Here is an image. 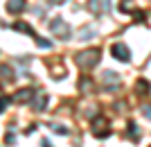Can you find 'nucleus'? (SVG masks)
<instances>
[{"mask_svg":"<svg viewBox=\"0 0 151 147\" xmlns=\"http://www.w3.org/2000/svg\"><path fill=\"white\" fill-rule=\"evenodd\" d=\"M34 95H36V88H20L14 95V100H16V104H25V102H32Z\"/></svg>","mask_w":151,"mask_h":147,"instance_id":"39448f33","label":"nucleus"},{"mask_svg":"<svg viewBox=\"0 0 151 147\" xmlns=\"http://www.w3.org/2000/svg\"><path fill=\"white\" fill-rule=\"evenodd\" d=\"M104 125H108L106 120H104V118H95L93 120V134L97 136V138H104V136H111V131H104Z\"/></svg>","mask_w":151,"mask_h":147,"instance_id":"0eeeda50","label":"nucleus"},{"mask_svg":"<svg viewBox=\"0 0 151 147\" xmlns=\"http://www.w3.org/2000/svg\"><path fill=\"white\" fill-rule=\"evenodd\" d=\"M99 59H101V54H99L97 48H93V50H83V52H79V54H75V61H77V66H79L81 70H90V68H95V66L99 64Z\"/></svg>","mask_w":151,"mask_h":147,"instance_id":"f257e3e1","label":"nucleus"},{"mask_svg":"<svg viewBox=\"0 0 151 147\" xmlns=\"http://www.w3.org/2000/svg\"><path fill=\"white\" fill-rule=\"evenodd\" d=\"M7 104H9V97H0V113L7 109Z\"/></svg>","mask_w":151,"mask_h":147,"instance_id":"a211bd4d","label":"nucleus"},{"mask_svg":"<svg viewBox=\"0 0 151 147\" xmlns=\"http://www.w3.org/2000/svg\"><path fill=\"white\" fill-rule=\"evenodd\" d=\"M93 34H95V30H88V27H83V30H81V36H79V38H83V41H86V38H93Z\"/></svg>","mask_w":151,"mask_h":147,"instance_id":"dca6fc26","label":"nucleus"},{"mask_svg":"<svg viewBox=\"0 0 151 147\" xmlns=\"http://www.w3.org/2000/svg\"><path fill=\"white\" fill-rule=\"evenodd\" d=\"M14 140H16V136H14V134H12V131H9V134H7V136H5V143H7V145H12V143H14Z\"/></svg>","mask_w":151,"mask_h":147,"instance_id":"6ab92c4d","label":"nucleus"},{"mask_svg":"<svg viewBox=\"0 0 151 147\" xmlns=\"http://www.w3.org/2000/svg\"><path fill=\"white\" fill-rule=\"evenodd\" d=\"M135 93H138V95H149V93H151V84L147 82V79H138V84H135Z\"/></svg>","mask_w":151,"mask_h":147,"instance_id":"1a4fd4ad","label":"nucleus"},{"mask_svg":"<svg viewBox=\"0 0 151 147\" xmlns=\"http://www.w3.org/2000/svg\"><path fill=\"white\" fill-rule=\"evenodd\" d=\"M25 0H7V12L9 14H23L25 12Z\"/></svg>","mask_w":151,"mask_h":147,"instance_id":"6e6552de","label":"nucleus"},{"mask_svg":"<svg viewBox=\"0 0 151 147\" xmlns=\"http://www.w3.org/2000/svg\"><path fill=\"white\" fill-rule=\"evenodd\" d=\"M120 12H124V14L133 12V0H122L120 2Z\"/></svg>","mask_w":151,"mask_h":147,"instance_id":"ddd939ff","label":"nucleus"},{"mask_svg":"<svg viewBox=\"0 0 151 147\" xmlns=\"http://www.w3.org/2000/svg\"><path fill=\"white\" fill-rule=\"evenodd\" d=\"M104 82H113V84H117V82H120V77L115 75L113 70H106V72H104Z\"/></svg>","mask_w":151,"mask_h":147,"instance_id":"4468645a","label":"nucleus"},{"mask_svg":"<svg viewBox=\"0 0 151 147\" xmlns=\"http://www.w3.org/2000/svg\"><path fill=\"white\" fill-rule=\"evenodd\" d=\"M47 27H50V32L54 34V36H59L61 41H68V38L72 36V27H70L61 16H54V18L47 23Z\"/></svg>","mask_w":151,"mask_h":147,"instance_id":"f03ea898","label":"nucleus"},{"mask_svg":"<svg viewBox=\"0 0 151 147\" xmlns=\"http://www.w3.org/2000/svg\"><path fill=\"white\" fill-rule=\"evenodd\" d=\"M111 9V2L108 0H88V12L93 16H101Z\"/></svg>","mask_w":151,"mask_h":147,"instance_id":"20e7f679","label":"nucleus"},{"mask_svg":"<svg viewBox=\"0 0 151 147\" xmlns=\"http://www.w3.org/2000/svg\"><path fill=\"white\" fill-rule=\"evenodd\" d=\"M32 38L38 43V48H52V41H45V38H43V36H38V34H34Z\"/></svg>","mask_w":151,"mask_h":147,"instance_id":"f8f14e48","label":"nucleus"},{"mask_svg":"<svg viewBox=\"0 0 151 147\" xmlns=\"http://www.w3.org/2000/svg\"><path fill=\"white\" fill-rule=\"evenodd\" d=\"M45 106H47V95L41 93V91H36V95L32 97V109L34 111H45Z\"/></svg>","mask_w":151,"mask_h":147,"instance_id":"423d86ee","label":"nucleus"},{"mask_svg":"<svg viewBox=\"0 0 151 147\" xmlns=\"http://www.w3.org/2000/svg\"><path fill=\"white\" fill-rule=\"evenodd\" d=\"M111 54H113L117 61H124V64H129V61H131V50H129L124 43H113Z\"/></svg>","mask_w":151,"mask_h":147,"instance_id":"7ed1b4c3","label":"nucleus"},{"mask_svg":"<svg viewBox=\"0 0 151 147\" xmlns=\"http://www.w3.org/2000/svg\"><path fill=\"white\" fill-rule=\"evenodd\" d=\"M14 30H18V32H25V34H29V36H34V34H36L29 25H27V23H14Z\"/></svg>","mask_w":151,"mask_h":147,"instance_id":"9b49d317","label":"nucleus"},{"mask_svg":"<svg viewBox=\"0 0 151 147\" xmlns=\"http://www.w3.org/2000/svg\"><path fill=\"white\" fill-rule=\"evenodd\" d=\"M41 145H43V147H52V145H50V140H43Z\"/></svg>","mask_w":151,"mask_h":147,"instance_id":"412c9836","label":"nucleus"},{"mask_svg":"<svg viewBox=\"0 0 151 147\" xmlns=\"http://www.w3.org/2000/svg\"><path fill=\"white\" fill-rule=\"evenodd\" d=\"M52 131H57V134H61V136H68L70 134V131H68V129H65V127H61V125H52Z\"/></svg>","mask_w":151,"mask_h":147,"instance_id":"2eb2a0df","label":"nucleus"},{"mask_svg":"<svg viewBox=\"0 0 151 147\" xmlns=\"http://www.w3.org/2000/svg\"><path fill=\"white\" fill-rule=\"evenodd\" d=\"M47 2H50V5H63L65 0H47Z\"/></svg>","mask_w":151,"mask_h":147,"instance_id":"aec40b11","label":"nucleus"},{"mask_svg":"<svg viewBox=\"0 0 151 147\" xmlns=\"http://www.w3.org/2000/svg\"><path fill=\"white\" fill-rule=\"evenodd\" d=\"M129 134L133 138H138V127H135V122H129Z\"/></svg>","mask_w":151,"mask_h":147,"instance_id":"f3484780","label":"nucleus"},{"mask_svg":"<svg viewBox=\"0 0 151 147\" xmlns=\"http://www.w3.org/2000/svg\"><path fill=\"white\" fill-rule=\"evenodd\" d=\"M0 77H2L5 82H14V79H16L14 70H12V68H9L7 64H0Z\"/></svg>","mask_w":151,"mask_h":147,"instance_id":"9d476101","label":"nucleus"}]
</instances>
